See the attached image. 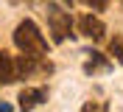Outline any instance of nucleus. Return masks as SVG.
<instances>
[{
  "mask_svg": "<svg viewBox=\"0 0 123 112\" xmlns=\"http://www.w3.org/2000/svg\"><path fill=\"white\" fill-rule=\"evenodd\" d=\"M78 31L84 34V37L90 39H101L104 34H106V25H104V20L95 14H84L81 20H78Z\"/></svg>",
  "mask_w": 123,
  "mask_h": 112,
  "instance_id": "4",
  "label": "nucleus"
},
{
  "mask_svg": "<svg viewBox=\"0 0 123 112\" xmlns=\"http://www.w3.org/2000/svg\"><path fill=\"white\" fill-rule=\"evenodd\" d=\"M90 109H106V104H84V112H90Z\"/></svg>",
  "mask_w": 123,
  "mask_h": 112,
  "instance_id": "10",
  "label": "nucleus"
},
{
  "mask_svg": "<svg viewBox=\"0 0 123 112\" xmlns=\"http://www.w3.org/2000/svg\"><path fill=\"white\" fill-rule=\"evenodd\" d=\"M17 79H20L17 76V59L8 56L6 51H0V84H11Z\"/></svg>",
  "mask_w": 123,
  "mask_h": 112,
  "instance_id": "6",
  "label": "nucleus"
},
{
  "mask_svg": "<svg viewBox=\"0 0 123 112\" xmlns=\"http://www.w3.org/2000/svg\"><path fill=\"white\" fill-rule=\"evenodd\" d=\"M53 70V65L45 56H34V53H23L17 59V76L20 79H31V76H48Z\"/></svg>",
  "mask_w": 123,
  "mask_h": 112,
  "instance_id": "3",
  "label": "nucleus"
},
{
  "mask_svg": "<svg viewBox=\"0 0 123 112\" xmlns=\"http://www.w3.org/2000/svg\"><path fill=\"white\" fill-rule=\"evenodd\" d=\"M109 67H112V65H109V62L101 56V53L92 51V53H90V62L84 65V70H87V73H95V70H109Z\"/></svg>",
  "mask_w": 123,
  "mask_h": 112,
  "instance_id": "7",
  "label": "nucleus"
},
{
  "mask_svg": "<svg viewBox=\"0 0 123 112\" xmlns=\"http://www.w3.org/2000/svg\"><path fill=\"white\" fill-rule=\"evenodd\" d=\"M109 53L117 59V65H123V34H115V39L109 42Z\"/></svg>",
  "mask_w": 123,
  "mask_h": 112,
  "instance_id": "8",
  "label": "nucleus"
},
{
  "mask_svg": "<svg viewBox=\"0 0 123 112\" xmlns=\"http://www.w3.org/2000/svg\"><path fill=\"white\" fill-rule=\"evenodd\" d=\"M45 98H48L45 87H25L23 92H20V106H23V109H34V106H39Z\"/></svg>",
  "mask_w": 123,
  "mask_h": 112,
  "instance_id": "5",
  "label": "nucleus"
},
{
  "mask_svg": "<svg viewBox=\"0 0 123 112\" xmlns=\"http://www.w3.org/2000/svg\"><path fill=\"white\" fill-rule=\"evenodd\" d=\"M45 17H48V25H50V34H53V42H64L67 37H73V17L70 11H62L56 3H48L45 8Z\"/></svg>",
  "mask_w": 123,
  "mask_h": 112,
  "instance_id": "2",
  "label": "nucleus"
},
{
  "mask_svg": "<svg viewBox=\"0 0 123 112\" xmlns=\"http://www.w3.org/2000/svg\"><path fill=\"white\" fill-rule=\"evenodd\" d=\"M64 3H67V6H73V0H64Z\"/></svg>",
  "mask_w": 123,
  "mask_h": 112,
  "instance_id": "11",
  "label": "nucleus"
},
{
  "mask_svg": "<svg viewBox=\"0 0 123 112\" xmlns=\"http://www.w3.org/2000/svg\"><path fill=\"white\" fill-rule=\"evenodd\" d=\"M14 45L20 48V53H34V56L48 53V39L42 37V31L37 28L34 20H23L14 28Z\"/></svg>",
  "mask_w": 123,
  "mask_h": 112,
  "instance_id": "1",
  "label": "nucleus"
},
{
  "mask_svg": "<svg viewBox=\"0 0 123 112\" xmlns=\"http://www.w3.org/2000/svg\"><path fill=\"white\" fill-rule=\"evenodd\" d=\"M81 3H84V6H90L92 11H104V8H106V3H109V0H81Z\"/></svg>",
  "mask_w": 123,
  "mask_h": 112,
  "instance_id": "9",
  "label": "nucleus"
}]
</instances>
